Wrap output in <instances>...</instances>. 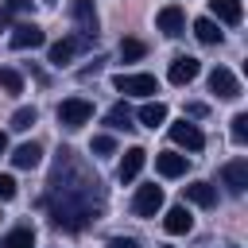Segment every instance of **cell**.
<instances>
[{"instance_id":"f1b7e54d","label":"cell","mask_w":248,"mask_h":248,"mask_svg":"<svg viewBox=\"0 0 248 248\" xmlns=\"http://www.w3.org/2000/svg\"><path fill=\"white\" fill-rule=\"evenodd\" d=\"M108 248H140V244H136L132 236H112V240H108Z\"/></svg>"},{"instance_id":"ac0fdd59","label":"cell","mask_w":248,"mask_h":248,"mask_svg":"<svg viewBox=\"0 0 248 248\" xmlns=\"http://www.w3.org/2000/svg\"><path fill=\"white\" fill-rule=\"evenodd\" d=\"M209 12L221 19V23H240V0H209Z\"/></svg>"},{"instance_id":"277c9868","label":"cell","mask_w":248,"mask_h":248,"mask_svg":"<svg viewBox=\"0 0 248 248\" xmlns=\"http://www.w3.org/2000/svg\"><path fill=\"white\" fill-rule=\"evenodd\" d=\"M70 19L78 23L81 39L93 43V35H97V8H93V0H70Z\"/></svg>"},{"instance_id":"ba28073f","label":"cell","mask_w":248,"mask_h":248,"mask_svg":"<svg viewBox=\"0 0 248 248\" xmlns=\"http://www.w3.org/2000/svg\"><path fill=\"white\" fill-rule=\"evenodd\" d=\"M221 182L229 186V194H244L248 190V159H232L221 167Z\"/></svg>"},{"instance_id":"7402d4cb","label":"cell","mask_w":248,"mask_h":248,"mask_svg":"<svg viewBox=\"0 0 248 248\" xmlns=\"http://www.w3.org/2000/svg\"><path fill=\"white\" fill-rule=\"evenodd\" d=\"M105 124H108V128H132V108H128V105H112V108L105 112Z\"/></svg>"},{"instance_id":"5bb4252c","label":"cell","mask_w":248,"mask_h":248,"mask_svg":"<svg viewBox=\"0 0 248 248\" xmlns=\"http://www.w3.org/2000/svg\"><path fill=\"white\" fill-rule=\"evenodd\" d=\"M143 163H147V151L143 147H132V151H124V159H120V182H132L140 170H143Z\"/></svg>"},{"instance_id":"ffe728a7","label":"cell","mask_w":248,"mask_h":248,"mask_svg":"<svg viewBox=\"0 0 248 248\" xmlns=\"http://www.w3.org/2000/svg\"><path fill=\"white\" fill-rule=\"evenodd\" d=\"M0 248H35V232H31L27 225H19V229H12L8 236H0Z\"/></svg>"},{"instance_id":"83f0119b","label":"cell","mask_w":248,"mask_h":248,"mask_svg":"<svg viewBox=\"0 0 248 248\" xmlns=\"http://www.w3.org/2000/svg\"><path fill=\"white\" fill-rule=\"evenodd\" d=\"M8 198H16V178L0 174V202H8Z\"/></svg>"},{"instance_id":"8fae6325","label":"cell","mask_w":248,"mask_h":248,"mask_svg":"<svg viewBox=\"0 0 248 248\" xmlns=\"http://www.w3.org/2000/svg\"><path fill=\"white\" fill-rule=\"evenodd\" d=\"M198 70H202V62H198L194 54H178V58H170L167 78H170L174 85H186V81H194V78H198Z\"/></svg>"},{"instance_id":"30bf717a","label":"cell","mask_w":248,"mask_h":248,"mask_svg":"<svg viewBox=\"0 0 248 248\" xmlns=\"http://www.w3.org/2000/svg\"><path fill=\"white\" fill-rule=\"evenodd\" d=\"M43 43H46V35H43L39 23H19V27H12V46H16V50H35V46H43Z\"/></svg>"},{"instance_id":"4316f807","label":"cell","mask_w":248,"mask_h":248,"mask_svg":"<svg viewBox=\"0 0 248 248\" xmlns=\"http://www.w3.org/2000/svg\"><path fill=\"white\" fill-rule=\"evenodd\" d=\"M89 147H93V155H112V151H116V140H112V136H93Z\"/></svg>"},{"instance_id":"6da1fadb","label":"cell","mask_w":248,"mask_h":248,"mask_svg":"<svg viewBox=\"0 0 248 248\" xmlns=\"http://www.w3.org/2000/svg\"><path fill=\"white\" fill-rule=\"evenodd\" d=\"M46 213L62 232H81L105 213V182L78 159L74 147H62L46 182Z\"/></svg>"},{"instance_id":"4fadbf2b","label":"cell","mask_w":248,"mask_h":248,"mask_svg":"<svg viewBox=\"0 0 248 248\" xmlns=\"http://www.w3.org/2000/svg\"><path fill=\"white\" fill-rule=\"evenodd\" d=\"M186 167H190V159L178 155V151H159L155 155V170L163 178H178V174H186Z\"/></svg>"},{"instance_id":"5b68a950","label":"cell","mask_w":248,"mask_h":248,"mask_svg":"<svg viewBox=\"0 0 248 248\" xmlns=\"http://www.w3.org/2000/svg\"><path fill=\"white\" fill-rule=\"evenodd\" d=\"M209 93H217L221 101L240 97V81H236V74L225 70V66H213V70H209Z\"/></svg>"},{"instance_id":"44dd1931","label":"cell","mask_w":248,"mask_h":248,"mask_svg":"<svg viewBox=\"0 0 248 248\" xmlns=\"http://www.w3.org/2000/svg\"><path fill=\"white\" fill-rule=\"evenodd\" d=\"M194 35L205 43V46H213V43H221V31H217V23L209 19V16H202V19H194Z\"/></svg>"},{"instance_id":"9c48e42d","label":"cell","mask_w":248,"mask_h":248,"mask_svg":"<svg viewBox=\"0 0 248 248\" xmlns=\"http://www.w3.org/2000/svg\"><path fill=\"white\" fill-rule=\"evenodd\" d=\"M155 23H159V31H163V35H170V39H178V35L186 31V16H182V8H178V4H167V8H159Z\"/></svg>"},{"instance_id":"4dcf8cb0","label":"cell","mask_w":248,"mask_h":248,"mask_svg":"<svg viewBox=\"0 0 248 248\" xmlns=\"http://www.w3.org/2000/svg\"><path fill=\"white\" fill-rule=\"evenodd\" d=\"M4 151H8V136L0 132V155H4Z\"/></svg>"},{"instance_id":"d6986e66","label":"cell","mask_w":248,"mask_h":248,"mask_svg":"<svg viewBox=\"0 0 248 248\" xmlns=\"http://www.w3.org/2000/svg\"><path fill=\"white\" fill-rule=\"evenodd\" d=\"M136 116H140V124H147V128H159V124L167 120V105H163V101H147V105H143Z\"/></svg>"},{"instance_id":"e0dca14e","label":"cell","mask_w":248,"mask_h":248,"mask_svg":"<svg viewBox=\"0 0 248 248\" xmlns=\"http://www.w3.org/2000/svg\"><path fill=\"white\" fill-rule=\"evenodd\" d=\"M39 159H43V147H39V143H19V147L12 151V163H16L19 170H31V167H39Z\"/></svg>"},{"instance_id":"7a4b0ae2","label":"cell","mask_w":248,"mask_h":248,"mask_svg":"<svg viewBox=\"0 0 248 248\" xmlns=\"http://www.w3.org/2000/svg\"><path fill=\"white\" fill-rule=\"evenodd\" d=\"M89 116H93V105L85 97H66L58 105V124L62 128H81V124H89Z\"/></svg>"},{"instance_id":"9a60e30c","label":"cell","mask_w":248,"mask_h":248,"mask_svg":"<svg viewBox=\"0 0 248 248\" xmlns=\"http://www.w3.org/2000/svg\"><path fill=\"white\" fill-rule=\"evenodd\" d=\"M186 198H190L194 205H202V209H213V205H217V186H213V182H190V186H186Z\"/></svg>"},{"instance_id":"cb8c5ba5","label":"cell","mask_w":248,"mask_h":248,"mask_svg":"<svg viewBox=\"0 0 248 248\" xmlns=\"http://www.w3.org/2000/svg\"><path fill=\"white\" fill-rule=\"evenodd\" d=\"M0 85H4L8 93H19V89H23V74L12 70V66H0Z\"/></svg>"},{"instance_id":"2e32d148","label":"cell","mask_w":248,"mask_h":248,"mask_svg":"<svg viewBox=\"0 0 248 248\" xmlns=\"http://www.w3.org/2000/svg\"><path fill=\"white\" fill-rule=\"evenodd\" d=\"M163 225H167V232H174V236H178V232H190V229H194V217H190V209H186V205H170V209H167V217H163Z\"/></svg>"},{"instance_id":"d4e9b609","label":"cell","mask_w":248,"mask_h":248,"mask_svg":"<svg viewBox=\"0 0 248 248\" xmlns=\"http://www.w3.org/2000/svg\"><path fill=\"white\" fill-rule=\"evenodd\" d=\"M31 124H35V108H31V105H23V108L12 112V128H16V132H27Z\"/></svg>"},{"instance_id":"484cf974","label":"cell","mask_w":248,"mask_h":248,"mask_svg":"<svg viewBox=\"0 0 248 248\" xmlns=\"http://www.w3.org/2000/svg\"><path fill=\"white\" fill-rule=\"evenodd\" d=\"M229 132H232V143H244V140H248V112H236Z\"/></svg>"},{"instance_id":"3957f363","label":"cell","mask_w":248,"mask_h":248,"mask_svg":"<svg viewBox=\"0 0 248 248\" xmlns=\"http://www.w3.org/2000/svg\"><path fill=\"white\" fill-rule=\"evenodd\" d=\"M112 85L120 93H128V97H151V93H159V81L151 74H116Z\"/></svg>"},{"instance_id":"f546056e","label":"cell","mask_w":248,"mask_h":248,"mask_svg":"<svg viewBox=\"0 0 248 248\" xmlns=\"http://www.w3.org/2000/svg\"><path fill=\"white\" fill-rule=\"evenodd\" d=\"M8 8L12 12H23V8H31V0H8Z\"/></svg>"},{"instance_id":"603a6c76","label":"cell","mask_w":248,"mask_h":248,"mask_svg":"<svg viewBox=\"0 0 248 248\" xmlns=\"http://www.w3.org/2000/svg\"><path fill=\"white\" fill-rule=\"evenodd\" d=\"M143 54H147V46H143L140 39H124V43H120V58H124V62H140Z\"/></svg>"},{"instance_id":"52a82bcc","label":"cell","mask_w":248,"mask_h":248,"mask_svg":"<svg viewBox=\"0 0 248 248\" xmlns=\"http://www.w3.org/2000/svg\"><path fill=\"white\" fill-rule=\"evenodd\" d=\"M170 140H174L178 147H186V151H202V147H205V136H202V128H198V124H190V120H178V124H170Z\"/></svg>"},{"instance_id":"8992f818","label":"cell","mask_w":248,"mask_h":248,"mask_svg":"<svg viewBox=\"0 0 248 248\" xmlns=\"http://www.w3.org/2000/svg\"><path fill=\"white\" fill-rule=\"evenodd\" d=\"M163 209V190L151 182V186H140L136 190V198H132V213L136 217H155Z\"/></svg>"},{"instance_id":"7c38bea8","label":"cell","mask_w":248,"mask_h":248,"mask_svg":"<svg viewBox=\"0 0 248 248\" xmlns=\"http://www.w3.org/2000/svg\"><path fill=\"white\" fill-rule=\"evenodd\" d=\"M81 46H85V39H81V35H78V39H58V43H50L46 58H50V66H70V58H74Z\"/></svg>"}]
</instances>
